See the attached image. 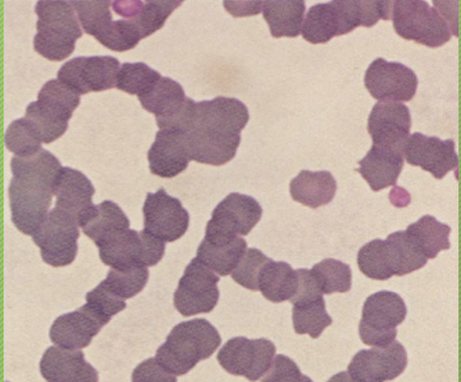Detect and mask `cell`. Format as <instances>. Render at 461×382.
Segmentation results:
<instances>
[{
    "label": "cell",
    "mask_w": 461,
    "mask_h": 382,
    "mask_svg": "<svg viewBox=\"0 0 461 382\" xmlns=\"http://www.w3.org/2000/svg\"><path fill=\"white\" fill-rule=\"evenodd\" d=\"M61 164L49 150L11 159V219L22 233L32 236L45 222L52 205L54 180Z\"/></svg>",
    "instance_id": "cell-1"
},
{
    "label": "cell",
    "mask_w": 461,
    "mask_h": 382,
    "mask_svg": "<svg viewBox=\"0 0 461 382\" xmlns=\"http://www.w3.org/2000/svg\"><path fill=\"white\" fill-rule=\"evenodd\" d=\"M220 345L221 335L218 330L207 320L194 319L173 328L155 359L168 373L182 377L198 362L209 359Z\"/></svg>",
    "instance_id": "cell-2"
},
{
    "label": "cell",
    "mask_w": 461,
    "mask_h": 382,
    "mask_svg": "<svg viewBox=\"0 0 461 382\" xmlns=\"http://www.w3.org/2000/svg\"><path fill=\"white\" fill-rule=\"evenodd\" d=\"M39 20L34 50L46 59L61 61L74 53L76 41L82 38V27L71 2L36 3Z\"/></svg>",
    "instance_id": "cell-3"
},
{
    "label": "cell",
    "mask_w": 461,
    "mask_h": 382,
    "mask_svg": "<svg viewBox=\"0 0 461 382\" xmlns=\"http://www.w3.org/2000/svg\"><path fill=\"white\" fill-rule=\"evenodd\" d=\"M391 18L396 34L431 49L445 45L452 38L445 18L429 5L428 2H393Z\"/></svg>",
    "instance_id": "cell-4"
},
{
    "label": "cell",
    "mask_w": 461,
    "mask_h": 382,
    "mask_svg": "<svg viewBox=\"0 0 461 382\" xmlns=\"http://www.w3.org/2000/svg\"><path fill=\"white\" fill-rule=\"evenodd\" d=\"M403 299L391 291H380L367 297L359 323L360 339L373 348H385L395 341L396 327L406 319Z\"/></svg>",
    "instance_id": "cell-5"
},
{
    "label": "cell",
    "mask_w": 461,
    "mask_h": 382,
    "mask_svg": "<svg viewBox=\"0 0 461 382\" xmlns=\"http://www.w3.org/2000/svg\"><path fill=\"white\" fill-rule=\"evenodd\" d=\"M166 241L146 230H122L111 234L99 245L101 261L112 268L158 265L165 255Z\"/></svg>",
    "instance_id": "cell-6"
},
{
    "label": "cell",
    "mask_w": 461,
    "mask_h": 382,
    "mask_svg": "<svg viewBox=\"0 0 461 382\" xmlns=\"http://www.w3.org/2000/svg\"><path fill=\"white\" fill-rule=\"evenodd\" d=\"M78 227L74 216L63 209H52L32 234V241L38 245L43 262L52 267L71 265L78 250Z\"/></svg>",
    "instance_id": "cell-7"
},
{
    "label": "cell",
    "mask_w": 461,
    "mask_h": 382,
    "mask_svg": "<svg viewBox=\"0 0 461 382\" xmlns=\"http://www.w3.org/2000/svg\"><path fill=\"white\" fill-rule=\"evenodd\" d=\"M139 100L144 110L155 115L160 130H180L183 132L189 130L196 103L186 97L178 82L161 77L157 86Z\"/></svg>",
    "instance_id": "cell-8"
},
{
    "label": "cell",
    "mask_w": 461,
    "mask_h": 382,
    "mask_svg": "<svg viewBox=\"0 0 461 382\" xmlns=\"http://www.w3.org/2000/svg\"><path fill=\"white\" fill-rule=\"evenodd\" d=\"M220 277L200 259L187 265L173 296L176 309L183 316L207 314L218 305Z\"/></svg>",
    "instance_id": "cell-9"
},
{
    "label": "cell",
    "mask_w": 461,
    "mask_h": 382,
    "mask_svg": "<svg viewBox=\"0 0 461 382\" xmlns=\"http://www.w3.org/2000/svg\"><path fill=\"white\" fill-rule=\"evenodd\" d=\"M276 352V345L268 339L251 341L245 337H237L222 346L218 353V360L220 366L230 374L256 381L268 373Z\"/></svg>",
    "instance_id": "cell-10"
},
{
    "label": "cell",
    "mask_w": 461,
    "mask_h": 382,
    "mask_svg": "<svg viewBox=\"0 0 461 382\" xmlns=\"http://www.w3.org/2000/svg\"><path fill=\"white\" fill-rule=\"evenodd\" d=\"M121 63L110 56L77 57L65 63L58 71V79L79 96L104 92L117 85Z\"/></svg>",
    "instance_id": "cell-11"
},
{
    "label": "cell",
    "mask_w": 461,
    "mask_h": 382,
    "mask_svg": "<svg viewBox=\"0 0 461 382\" xmlns=\"http://www.w3.org/2000/svg\"><path fill=\"white\" fill-rule=\"evenodd\" d=\"M248 107L234 97L218 96L194 104L193 121L187 132L200 130L218 136H240L247 126Z\"/></svg>",
    "instance_id": "cell-12"
},
{
    "label": "cell",
    "mask_w": 461,
    "mask_h": 382,
    "mask_svg": "<svg viewBox=\"0 0 461 382\" xmlns=\"http://www.w3.org/2000/svg\"><path fill=\"white\" fill-rule=\"evenodd\" d=\"M144 230L168 243L180 240L189 229V212L178 198L164 189L147 195L143 205Z\"/></svg>",
    "instance_id": "cell-13"
},
{
    "label": "cell",
    "mask_w": 461,
    "mask_h": 382,
    "mask_svg": "<svg viewBox=\"0 0 461 382\" xmlns=\"http://www.w3.org/2000/svg\"><path fill=\"white\" fill-rule=\"evenodd\" d=\"M364 85L374 99L407 103L416 96L418 78L406 65L378 58L367 68Z\"/></svg>",
    "instance_id": "cell-14"
},
{
    "label": "cell",
    "mask_w": 461,
    "mask_h": 382,
    "mask_svg": "<svg viewBox=\"0 0 461 382\" xmlns=\"http://www.w3.org/2000/svg\"><path fill=\"white\" fill-rule=\"evenodd\" d=\"M262 207L254 197L232 193L223 198L205 227V234L247 236L262 218Z\"/></svg>",
    "instance_id": "cell-15"
},
{
    "label": "cell",
    "mask_w": 461,
    "mask_h": 382,
    "mask_svg": "<svg viewBox=\"0 0 461 382\" xmlns=\"http://www.w3.org/2000/svg\"><path fill=\"white\" fill-rule=\"evenodd\" d=\"M406 367V350L394 341L385 348L360 350L349 363L348 374L352 381L384 382L394 380Z\"/></svg>",
    "instance_id": "cell-16"
},
{
    "label": "cell",
    "mask_w": 461,
    "mask_h": 382,
    "mask_svg": "<svg viewBox=\"0 0 461 382\" xmlns=\"http://www.w3.org/2000/svg\"><path fill=\"white\" fill-rule=\"evenodd\" d=\"M411 126L409 107L396 101H380L375 105L367 121V132L374 146L391 148L402 153L405 150Z\"/></svg>",
    "instance_id": "cell-17"
},
{
    "label": "cell",
    "mask_w": 461,
    "mask_h": 382,
    "mask_svg": "<svg viewBox=\"0 0 461 382\" xmlns=\"http://www.w3.org/2000/svg\"><path fill=\"white\" fill-rule=\"evenodd\" d=\"M406 161L412 166H420L430 172L436 179L445 178L447 173L457 168L456 143L453 140L442 141L438 137L427 136L416 132L407 140Z\"/></svg>",
    "instance_id": "cell-18"
},
{
    "label": "cell",
    "mask_w": 461,
    "mask_h": 382,
    "mask_svg": "<svg viewBox=\"0 0 461 382\" xmlns=\"http://www.w3.org/2000/svg\"><path fill=\"white\" fill-rule=\"evenodd\" d=\"M107 323L108 321L86 303L54 321L50 331V341L61 348L85 349Z\"/></svg>",
    "instance_id": "cell-19"
},
{
    "label": "cell",
    "mask_w": 461,
    "mask_h": 382,
    "mask_svg": "<svg viewBox=\"0 0 461 382\" xmlns=\"http://www.w3.org/2000/svg\"><path fill=\"white\" fill-rule=\"evenodd\" d=\"M43 378L50 382H95L99 375L95 368L85 359L81 349L50 346L40 362Z\"/></svg>",
    "instance_id": "cell-20"
},
{
    "label": "cell",
    "mask_w": 461,
    "mask_h": 382,
    "mask_svg": "<svg viewBox=\"0 0 461 382\" xmlns=\"http://www.w3.org/2000/svg\"><path fill=\"white\" fill-rule=\"evenodd\" d=\"M150 172L162 178H173L189 166L185 132L180 130H158L154 143L148 151Z\"/></svg>",
    "instance_id": "cell-21"
},
{
    "label": "cell",
    "mask_w": 461,
    "mask_h": 382,
    "mask_svg": "<svg viewBox=\"0 0 461 382\" xmlns=\"http://www.w3.org/2000/svg\"><path fill=\"white\" fill-rule=\"evenodd\" d=\"M53 194L57 207L74 216L79 226L95 207L93 204L95 187L77 169L61 168L54 180Z\"/></svg>",
    "instance_id": "cell-22"
},
{
    "label": "cell",
    "mask_w": 461,
    "mask_h": 382,
    "mask_svg": "<svg viewBox=\"0 0 461 382\" xmlns=\"http://www.w3.org/2000/svg\"><path fill=\"white\" fill-rule=\"evenodd\" d=\"M247 249V241L240 236L205 234L196 258L212 272L226 277L236 268Z\"/></svg>",
    "instance_id": "cell-23"
},
{
    "label": "cell",
    "mask_w": 461,
    "mask_h": 382,
    "mask_svg": "<svg viewBox=\"0 0 461 382\" xmlns=\"http://www.w3.org/2000/svg\"><path fill=\"white\" fill-rule=\"evenodd\" d=\"M403 168V153L381 146L371 147L369 153L359 161L357 171L374 191L395 186Z\"/></svg>",
    "instance_id": "cell-24"
},
{
    "label": "cell",
    "mask_w": 461,
    "mask_h": 382,
    "mask_svg": "<svg viewBox=\"0 0 461 382\" xmlns=\"http://www.w3.org/2000/svg\"><path fill=\"white\" fill-rule=\"evenodd\" d=\"M190 160L200 164L221 166L236 157L240 136H218L212 133L190 130L185 132Z\"/></svg>",
    "instance_id": "cell-25"
},
{
    "label": "cell",
    "mask_w": 461,
    "mask_h": 382,
    "mask_svg": "<svg viewBox=\"0 0 461 382\" xmlns=\"http://www.w3.org/2000/svg\"><path fill=\"white\" fill-rule=\"evenodd\" d=\"M337 189V180L328 171L310 172L303 169L290 184L292 198L313 209L330 204Z\"/></svg>",
    "instance_id": "cell-26"
},
{
    "label": "cell",
    "mask_w": 461,
    "mask_h": 382,
    "mask_svg": "<svg viewBox=\"0 0 461 382\" xmlns=\"http://www.w3.org/2000/svg\"><path fill=\"white\" fill-rule=\"evenodd\" d=\"M182 4L183 2H113L112 5L115 13L125 17V20L132 21L140 29L142 39H146L164 27L173 11Z\"/></svg>",
    "instance_id": "cell-27"
},
{
    "label": "cell",
    "mask_w": 461,
    "mask_h": 382,
    "mask_svg": "<svg viewBox=\"0 0 461 382\" xmlns=\"http://www.w3.org/2000/svg\"><path fill=\"white\" fill-rule=\"evenodd\" d=\"M81 103V96L59 79H50L39 92L35 105L43 115L68 128V121Z\"/></svg>",
    "instance_id": "cell-28"
},
{
    "label": "cell",
    "mask_w": 461,
    "mask_h": 382,
    "mask_svg": "<svg viewBox=\"0 0 461 382\" xmlns=\"http://www.w3.org/2000/svg\"><path fill=\"white\" fill-rule=\"evenodd\" d=\"M345 34L344 21L338 2L310 7L302 27V35L310 43H326Z\"/></svg>",
    "instance_id": "cell-29"
},
{
    "label": "cell",
    "mask_w": 461,
    "mask_h": 382,
    "mask_svg": "<svg viewBox=\"0 0 461 382\" xmlns=\"http://www.w3.org/2000/svg\"><path fill=\"white\" fill-rule=\"evenodd\" d=\"M298 272L286 262L273 261L262 267L258 274V291L273 303L291 301L298 291Z\"/></svg>",
    "instance_id": "cell-30"
},
{
    "label": "cell",
    "mask_w": 461,
    "mask_h": 382,
    "mask_svg": "<svg viewBox=\"0 0 461 382\" xmlns=\"http://www.w3.org/2000/svg\"><path fill=\"white\" fill-rule=\"evenodd\" d=\"M262 11L273 38H297L301 34L305 14V2L270 0V2H263Z\"/></svg>",
    "instance_id": "cell-31"
},
{
    "label": "cell",
    "mask_w": 461,
    "mask_h": 382,
    "mask_svg": "<svg viewBox=\"0 0 461 382\" xmlns=\"http://www.w3.org/2000/svg\"><path fill=\"white\" fill-rule=\"evenodd\" d=\"M79 227L99 247L111 234L128 230L130 222L117 204L104 201L94 207Z\"/></svg>",
    "instance_id": "cell-32"
},
{
    "label": "cell",
    "mask_w": 461,
    "mask_h": 382,
    "mask_svg": "<svg viewBox=\"0 0 461 382\" xmlns=\"http://www.w3.org/2000/svg\"><path fill=\"white\" fill-rule=\"evenodd\" d=\"M292 320L295 333L308 334L313 339L320 338L322 332L330 327L333 320L327 313L322 295L302 297L294 302Z\"/></svg>",
    "instance_id": "cell-33"
},
{
    "label": "cell",
    "mask_w": 461,
    "mask_h": 382,
    "mask_svg": "<svg viewBox=\"0 0 461 382\" xmlns=\"http://www.w3.org/2000/svg\"><path fill=\"white\" fill-rule=\"evenodd\" d=\"M406 233L428 259H435L439 251L450 248V227L431 215H424L417 223H411Z\"/></svg>",
    "instance_id": "cell-34"
},
{
    "label": "cell",
    "mask_w": 461,
    "mask_h": 382,
    "mask_svg": "<svg viewBox=\"0 0 461 382\" xmlns=\"http://www.w3.org/2000/svg\"><path fill=\"white\" fill-rule=\"evenodd\" d=\"M384 241L393 276H406L427 265L428 259L410 240L406 231L389 234Z\"/></svg>",
    "instance_id": "cell-35"
},
{
    "label": "cell",
    "mask_w": 461,
    "mask_h": 382,
    "mask_svg": "<svg viewBox=\"0 0 461 382\" xmlns=\"http://www.w3.org/2000/svg\"><path fill=\"white\" fill-rule=\"evenodd\" d=\"M322 295L345 294L352 287L351 267L335 259H326L310 270Z\"/></svg>",
    "instance_id": "cell-36"
},
{
    "label": "cell",
    "mask_w": 461,
    "mask_h": 382,
    "mask_svg": "<svg viewBox=\"0 0 461 382\" xmlns=\"http://www.w3.org/2000/svg\"><path fill=\"white\" fill-rule=\"evenodd\" d=\"M149 279V270L146 266L135 265L112 268L103 281L104 286L122 299L135 297L143 290Z\"/></svg>",
    "instance_id": "cell-37"
},
{
    "label": "cell",
    "mask_w": 461,
    "mask_h": 382,
    "mask_svg": "<svg viewBox=\"0 0 461 382\" xmlns=\"http://www.w3.org/2000/svg\"><path fill=\"white\" fill-rule=\"evenodd\" d=\"M42 137L38 126L28 118L16 119L6 130L5 144L14 157L27 158L41 150Z\"/></svg>",
    "instance_id": "cell-38"
},
{
    "label": "cell",
    "mask_w": 461,
    "mask_h": 382,
    "mask_svg": "<svg viewBox=\"0 0 461 382\" xmlns=\"http://www.w3.org/2000/svg\"><path fill=\"white\" fill-rule=\"evenodd\" d=\"M161 75L144 63H125L117 77V88L131 96H143L160 81Z\"/></svg>",
    "instance_id": "cell-39"
},
{
    "label": "cell",
    "mask_w": 461,
    "mask_h": 382,
    "mask_svg": "<svg viewBox=\"0 0 461 382\" xmlns=\"http://www.w3.org/2000/svg\"><path fill=\"white\" fill-rule=\"evenodd\" d=\"M357 262L360 272L370 279L388 280L393 277L384 241L375 240L364 245L358 252Z\"/></svg>",
    "instance_id": "cell-40"
},
{
    "label": "cell",
    "mask_w": 461,
    "mask_h": 382,
    "mask_svg": "<svg viewBox=\"0 0 461 382\" xmlns=\"http://www.w3.org/2000/svg\"><path fill=\"white\" fill-rule=\"evenodd\" d=\"M79 23L86 34L96 40L111 27V2H71Z\"/></svg>",
    "instance_id": "cell-41"
},
{
    "label": "cell",
    "mask_w": 461,
    "mask_h": 382,
    "mask_svg": "<svg viewBox=\"0 0 461 382\" xmlns=\"http://www.w3.org/2000/svg\"><path fill=\"white\" fill-rule=\"evenodd\" d=\"M142 40L140 29L130 20L112 22L111 27L97 39L108 50L115 52H125L139 45Z\"/></svg>",
    "instance_id": "cell-42"
},
{
    "label": "cell",
    "mask_w": 461,
    "mask_h": 382,
    "mask_svg": "<svg viewBox=\"0 0 461 382\" xmlns=\"http://www.w3.org/2000/svg\"><path fill=\"white\" fill-rule=\"evenodd\" d=\"M269 259L258 249H247L230 277L248 290L258 291V274Z\"/></svg>",
    "instance_id": "cell-43"
},
{
    "label": "cell",
    "mask_w": 461,
    "mask_h": 382,
    "mask_svg": "<svg viewBox=\"0 0 461 382\" xmlns=\"http://www.w3.org/2000/svg\"><path fill=\"white\" fill-rule=\"evenodd\" d=\"M86 301L110 323L112 317L126 308L125 299L112 294L103 281L86 296Z\"/></svg>",
    "instance_id": "cell-44"
},
{
    "label": "cell",
    "mask_w": 461,
    "mask_h": 382,
    "mask_svg": "<svg viewBox=\"0 0 461 382\" xmlns=\"http://www.w3.org/2000/svg\"><path fill=\"white\" fill-rule=\"evenodd\" d=\"M25 118H28L29 121H32L38 126L39 132L41 133L42 142L46 144L54 142V141L63 136L68 130L65 126L57 124V123L45 117V115L38 110L35 103L29 104L27 111H25Z\"/></svg>",
    "instance_id": "cell-45"
},
{
    "label": "cell",
    "mask_w": 461,
    "mask_h": 382,
    "mask_svg": "<svg viewBox=\"0 0 461 382\" xmlns=\"http://www.w3.org/2000/svg\"><path fill=\"white\" fill-rule=\"evenodd\" d=\"M263 381H310L295 366L294 360L284 355H277Z\"/></svg>",
    "instance_id": "cell-46"
},
{
    "label": "cell",
    "mask_w": 461,
    "mask_h": 382,
    "mask_svg": "<svg viewBox=\"0 0 461 382\" xmlns=\"http://www.w3.org/2000/svg\"><path fill=\"white\" fill-rule=\"evenodd\" d=\"M132 381L136 382H154V381H176V375L168 373L164 368L158 363L157 359H149L140 363L139 367L133 370Z\"/></svg>",
    "instance_id": "cell-47"
}]
</instances>
